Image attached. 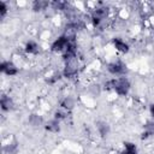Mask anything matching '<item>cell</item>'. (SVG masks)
Listing matches in <instances>:
<instances>
[{
	"label": "cell",
	"mask_w": 154,
	"mask_h": 154,
	"mask_svg": "<svg viewBox=\"0 0 154 154\" xmlns=\"http://www.w3.org/2000/svg\"><path fill=\"white\" fill-rule=\"evenodd\" d=\"M108 85L112 87L119 95H126L130 89V83H129L128 78H125V77H119L117 79H112L108 82Z\"/></svg>",
	"instance_id": "cell-1"
},
{
	"label": "cell",
	"mask_w": 154,
	"mask_h": 154,
	"mask_svg": "<svg viewBox=\"0 0 154 154\" xmlns=\"http://www.w3.org/2000/svg\"><path fill=\"white\" fill-rule=\"evenodd\" d=\"M69 42H70V40H69L67 36H60L59 38H57V40L52 43V47H51V48H52L53 52H63V51L66 49Z\"/></svg>",
	"instance_id": "cell-2"
},
{
	"label": "cell",
	"mask_w": 154,
	"mask_h": 154,
	"mask_svg": "<svg viewBox=\"0 0 154 154\" xmlns=\"http://www.w3.org/2000/svg\"><path fill=\"white\" fill-rule=\"evenodd\" d=\"M107 69L112 75H122L125 72V65L122 61H113V63L108 64Z\"/></svg>",
	"instance_id": "cell-3"
},
{
	"label": "cell",
	"mask_w": 154,
	"mask_h": 154,
	"mask_svg": "<svg viewBox=\"0 0 154 154\" xmlns=\"http://www.w3.org/2000/svg\"><path fill=\"white\" fill-rule=\"evenodd\" d=\"M1 71L8 76H13L18 72V69L16 67V65L12 61H4L1 64Z\"/></svg>",
	"instance_id": "cell-4"
},
{
	"label": "cell",
	"mask_w": 154,
	"mask_h": 154,
	"mask_svg": "<svg viewBox=\"0 0 154 154\" xmlns=\"http://www.w3.org/2000/svg\"><path fill=\"white\" fill-rule=\"evenodd\" d=\"M76 72H77V65H76L75 60H73V59L67 60V64H66L64 75H65L66 77H71V76H73Z\"/></svg>",
	"instance_id": "cell-5"
},
{
	"label": "cell",
	"mask_w": 154,
	"mask_h": 154,
	"mask_svg": "<svg viewBox=\"0 0 154 154\" xmlns=\"http://www.w3.org/2000/svg\"><path fill=\"white\" fill-rule=\"evenodd\" d=\"M113 43H114V47L119 51V52H123V53H126L129 51V46L128 43H125L123 40H120L119 37H116L113 40Z\"/></svg>",
	"instance_id": "cell-6"
},
{
	"label": "cell",
	"mask_w": 154,
	"mask_h": 154,
	"mask_svg": "<svg viewBox=\"0 0 154 154\" xmlns=\"http://www.w3.org/2000/svg\"><path fill=\"white\" fill-rule=\"evenodd\" d=\"M0 105H1L2 111H8V109L12 108L13 102H12V100H11L8 96L2 95V96H1V100H0Z\"/></svg>",
	"instance_id": "cell-7"
},
{
	"label": "cell",
	"mask_w": 154,
	"mask_h": 154,
	"mask_svg": "<svg viewBox=\"0 0 154 154\" xmlns=\"http://www.w3.org/2000/svg\"><path fill=\"white\" fill-rule=\"evenodd\" d=\"M46 130H48V131H52V132H58L59 131V120H57V119H53V120H51V122H48L47 124H46Z\"/></svg>",
	"instance_id": "cell-8"
},
{
	"label": "cell",
	"mask_w": 154,
	"mask_h": 154,
	"mask_svg": "<svg viewBox=\"0 0 154 154\" xmlns=\"http://www.w3.org/2000/svg\"><path fill=\"white\" fill-rule=\"evenodd\" d=\"M123 154H137V148L134 143L131 142H125L124 143V152Z\"/></svg>",
	"instance_id": "cell-9"
},
{
	"label": "cell",
	"mask_w": 154,
	"mask_h": 154,
	"mask_svg": "<svg viewBox=\"0 0 154 154\" xmlns=\"http://www.w3.org/2000/svg\"><path fill=\"white\" fill-rule=\"evenodd\" d=\"M97 130H99L100 135L105 137V136H107L108 132H109V126H108L107 123H105V122H100V123H97Z\"/></svg>",
	"instance_id": "cell-10"
},
{
	"label": "cell",
	"mask_w": 154,
	"mask_h": 154,
	"mask_svg": "<svg viewBox=\"0 0 154 154\" xmlns=\"http://www.w3.org/2000/svg\"><path fill=\"white\" fill-rule=\"evenodd\" d=\"M37 51H38V46H37L36 42H34V41L26 42V45H25V52H26V53H32V54H35V53H37Z\"/></svg>",
	"instance_id": "cell-11"
},
{
	"label": "cell",
	"mask_w": 154,
	"mask_h": 154,
	"mask_svg": "<svg viewBox=\"0 0 154 154\" xmlns=\"http://www.w3.org/2000/svg\"><path fill=\"white\" fill-rule=\"evenodd\" d=\"M60 106L64 108V109H71L72 107H73V100L72 99H70V97H65L61 102H60Z\"/></svg>",
	"instance_id": "cell-12"
},
{
	"label": "cell",
	"mask_w": 154,
	"mask_h": 154,
	"mask_svg": "<svg viewBox=\"0 0 154 154\" xmlns=\"http://www.w3.org/2000/svg\"><path fill=\"white\" fill-rule=\"evenodd\" d=\"M47 6H48V2H47V1H34V2H32V8H34L35 11L45 10Z\"/></svg>",
	"instance_id": "cell-13"
},
{
	"label": "cell",
	"mask_w": 154,
	"mask_h": 154,
	"mask_svg": "<svg viewBox=\"0 0 154 154\" xmlns=\"http://www.w3.org/2000/svg\"><path fill=\"white\" fill-rule=\"evenodd\" d=\"M146 128V134H143V138L144 137H148L150 135H154V123H147V125L144 126Z\"/></svg>",
	"instance_id": "cell-14"
},
{
	"label": "cell",
	"mask_w": 154,
	"mask_h": 154,
	"mask_svg": "<svg viewBox=\"0 0 154 154\" xmlns=\"http://www.w3.org/2000/svg\"><path fill=\"white\" fill-rule=\"evenodd\" d=\"M0 14H1V17H4L5 16V13H6V11H7V7H6V4L4 2V1H1L0 2Z\"/></svg>",
	"instance_id": "cell-15"
},
{
	"label": "cell",
	"mask_w": 154,
	"mask_h": 154,
	"mask_svg": "<svg viewBox=\"0 0 154 154\" xmlns=\"http://www.w3.org/2000/svg\"><path fill=\"white\" fill-rule=\"evenodd\" d=\"M65 116H66V114H65L64 112H61V111H57L54 117H55V119H57V120H59V119H64V118H65Z\"/></svg>",
	"instance_id": "cell-16"
},
{
	"label": "cell",
	"mask_w": 154,
	"mask_h": 154,
	"mask_svg": "<svg viewBox=\"0 0 154 154\" xmlns=\"http://www.w3.org/2000/svg\"><path fill=\"white\" fill-rule=\"evenodd\" d=\"M150 114H152V116L154 117V103H153V105L150 106Z\"/></svg>",
	"instance_id": "cell-17"
}]
</instances>
